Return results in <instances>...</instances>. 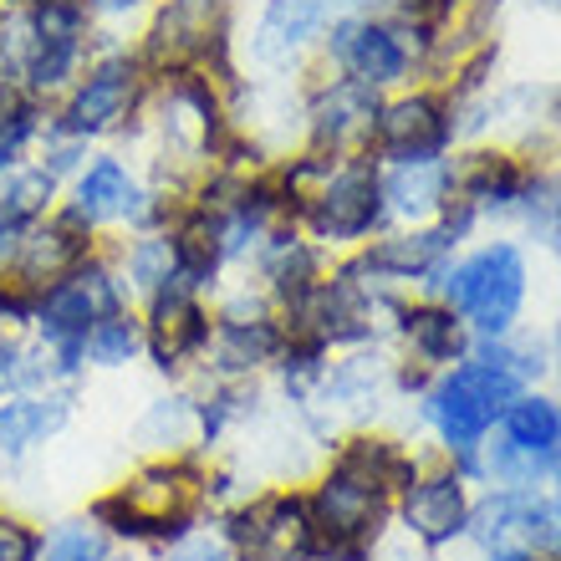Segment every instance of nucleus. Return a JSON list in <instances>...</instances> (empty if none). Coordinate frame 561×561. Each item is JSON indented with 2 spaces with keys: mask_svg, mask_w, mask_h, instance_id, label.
<instances>
[{
  "mask_svg": "<svg viewBox=\"0 0 561 561\" xmlns=\"http://www.w3.org/2000/svg\"><path fill=\"white\" fill-rule=\"evenodd\" d=\"M280 205L317 245H357L383 230V184L373 153H317L301 148L291 159L271 163Z\"/></svg>",
  "mask_w": 561,
  "mask_h": 561,
  "instance_id": "obj_1",
  "label": "nucleus"
},
{
  "mask_svg": "<svg viewBox=\"0 0 561 561\" xmlns=\"http://www.w3.org/2000/svg\"><path fill=\"white\" fill-rule=\"evenodd\" d=\"M209 511V470L194 455H159L144 459L123 485L92 501V520L113 541L138 547H179L190 531H199V516Z\"/></svg>",
  "mask_w": 561,
  "mask_h": 561,
  "instance_id": "obj_2",
  "label": "nucleus"
},
{
  "mask_svg": "<svg viewBox=\"0 0 561 561\" xmlns=\"http://www.w3.org/2000/svg\"><path fill=\"white\" fill-rule=\"evenodd\" d=\"M520 393L526 383L485 357H465L424 388V424L439 434L444 455L465 480H480V444L501 424L505 403H516Z\"/></svg>",
  "mask_w": 561,
  "mask_h": 561,
  "instance_id": "obj_3",
  "label": "nucleus"
},
{
  "mask_svg": "<svg viewBox=\"0 0 561 561\" xmlns=\"http://www.w3.org/2000/svg\"><path fill=\"white\" fill-rule=\"evenodd\" d=\"M138 61L148 77L163 72H209L225 92L236 72V5L230 0H153L148 26L138 36Z\"/></svg>",
  "mask_w": 561,
  "mask_h": 561,
  "instance_id": "obj_4",
  "label": "nucleus"
},
{
  "mask_svg": "<svg viewBox=\"0 0 561 561\" xmlns=\"http://www.w3.org/2000/svg\"><path fill=\"white\" fill-rule=\"evenodd\" d=\"M123 307H134V296L123 286L107 245L98 255H88L77 271H67L57 286H46V291L36 296L31 337L51 353L61 383H72L77 373H82V337H88L103 317H113V311H123Z\"/></svg>",
  "mask_w": 561,
  "mask_h": 561,
  "instance_id": "obj_5",
  "label": "nucleus"
},
{
  "mask_svg": "<svg viewBox=\"0 0 561 561\" xmlns=\"http://www.w3.org/2000/svg\"><path fill=\"white\" fill-rule=\"evenodd\" d=\"M434 291L474 337H505L516 332L526 296H531V261L520 240H485L480 251L444 266Z\"/></svg>",
  "mask_w": 561,
  "mask_h": 561,
  "instance_id": "obj_6",
  "label": "nucleus"
},
{
  "mask_svg": "<svg viewBox=\"0 0 561 561\" xmlns=\"http://www.w3.org/2000/svg\"><path fill=\"white\" fill-rule=\"evenodd\" d=\"M148 67L138 61L134 46H98V57L88 61V72L77 77L67 98L51 107V128L82 144L98 138H123L138 123V107L148 98Z\"/></svg>",
  "mask_w": 561,
  "mask_h": 561,
  "instance_id": "obj_7",
  "label": "nucleus"
},
{
  "mask_svg": "<svg viewBox=\"0 0 561 561\" xmlns=\"http://www.w3.org/2000/svg\"><path fill=\"white\" fill-rule=\"evenodd\" d=\"M428 36L414 26H403L393 15H342L322 36V61L327 72L357 77L373 92L399 88L414 77V67L428 61Z\"/></svg>",
  "mask_w": 561,
  "mask_h": 561,
  "instance_id": "obj_8",
  "label": "nucleus"
},
{
  "mask_svg": "<svg viewBox=\"0 0 561 561\" xmlns=\"http://www.w3.org/2000/svg\"><path fill=\"white\" fill-rule=\"evenodd\" d=\"M220 536L236 561H317L322 541L311 526V505L296 490H261L225 511Z\"/></svg>",
  "mask_w": 561,
  "mask_h": 561,
  "instance_id": "obj_9",
  "label": "nucleus"
},
{
  "mask_svg": "<svg viewBox=\"0 0 561 561\" xmlns=\"http://www.w3.org/2000/svg\"><path fill=\"white\" fill-rule=\"evenodd\" d=\"M144 322V353L163 378H184L190 368L205 363L209 332H215V311H209L205 291H194L184 276H174L169 286L148 296L138 307Z\"/></svg>",
  "mask_w": 561,
  "mask_h": 561,
  "instance_id": "obj_10",
  "label": "nucleus"
},
{
  "mask_svg": "<svg viewBox=\"0 0 561 561\" xmlns=\"http://www.w3.org/2000/svg\"><path fill=\"white\" fill-rule=\"evenodd\" d=\"M383 92L342 72H322L301 92V118H307V148L317 153H368L373 123H378Z\"/></svg>",
  "mask_w": 561,
  "mask_h": 561,
  "instance_id": "obj_11",
  "label": "nucleus"
},
{
  "mask_svg": "<svg viewBox=\"0 0 561 561\" xmlns=\"http://www.w3.org/2000/svg\"><path fill=\"white\" fill-rule=\"evenodd\" d=\"M449 144H455L449 98L444 92H403V98L378 107L368 153H378V163H424L444 159Z\"/></svg>",
  "mask_w": 561,
  "mask_h": 561,
  "instance_id": "obj_12",
  "label": "nucleus"
},
{
  "mask_svg": "<svg viewBox=\"0 0 561 561\" xmlns=\"http://www.w3.org/2000/svg\"><path fill=\"white\" fill-rule=\"evenodd\" d=\"M459 236L444 220L434 225H409V230H393V236L368 240L353 261H342L347 271H357L363 280H378V286H399V280H414V286H428L444 276V266L455 261Z\"/></svg>",
  "mask_w": 561,
  "mask_h": 561,
  "instance_id": "obj_13",
  "label": "nucleus"
},
{
  "mask_svg": "<svg viewBox=\"0 0 561 561\" xmlns=\"http://www.w3.org/2000/svg\"><path fill=\"white\" fill-rule=\"evenodd\" d=\"M103 251V230H92L82 215H77L67 199H61L46 220H36L21 240V255H15V271L5 280H15L21 291L42 296L46 286H57L67 271H77L88 255Z\"/></svg>",
  "mask_w": 561,
  "mask_h": 561,
  "instance_id": "obj_14",
  "label": "nucleus"
},
{
  "mask_svg": "<svg viewBox=\"0 0 561 561\" xmlns=\"http://www.w3.org/2000/svg\"><path fill=\"white\" fill-rule=\"evenodd\" d=\"M465 520H470V480L455 470V465H434V470H419L409 485L399 490V526L409 541L439 551L449 541L465 536Z\"/></svg>",
  "mask_w": 561,
  "mask_h": 561,
  "instance_id": "obj_15",
  "label": "nucleus"
},
{
  "mask_svg": "<svg viewBox=\"0 0 561 561\" xmlns=\"http://www.w3.org/2000/svg\"><path fill=\"white\" fill-rule=\"evenodd\" d=\"M337 15L332 0H266L251 31V61L255 67H291L327 36Z\"/></svg>",
  "mask_w": 561,
  "mask_h": 561,
  "instance_id": "obj_16",
  "label": "nucleus"
},
{
  "mask_svg": "<svg viewBox=\"0 0 561 561\" xmlns=\"http://www.w3.org/2000/svg\"><path fill=\"white\" fill-rule=\"evenodd\" d=\"M72 388H36V393H11L0 399V474L15 470L31 449L57 439L72 424Z\"/></svg>",
  "mask_w": 561,
  "mask_h": 561,
  "instance_id": "obj_17",
  "label": "nucleus"
},
{
  "mask_svg": "<svg viewBox=\"0 0 561 561\" xmlns=\"http://www.w3.org/2000/svg\"><path fill=\"white\" fill-rule=\"evenodd\" d=\"M378 184H383V220L434 225L455 194V169H449V159L378 163Z\"/></svg>",
  "mask_w": 561,
  "mask_h": 561,
  "instance_id": "obj_18",
  "label": "nucleus"
},
{
  "mask_svg": "<svg viewBox=\"0 0 561 561\" xmlns=\"http://www.w3.org/2000/svg\"><path fill=\"white\" fill-rule=\"evenodd\" d=\"M393 337H403L409 363H419V368H428V373H444V368H455V363H465V357H470V342H474L470 327L459 322L439 296L403 301L399 332H393Z\"/></svg>",
  "mask_w": 561,
  "mask_h": 561,
  "instance_id": "obj_19",
  "label": "nucleus"
},
{
  "mask_svg": "<svg viewBox=\"0 0 561 561\" xmlns=\"http://www.w3.org/2000/svg\"><path fill=\"white\" fill-rule=\"evenodd\" d=\"M107 255H113V266H118V276L134 301H148L159 286H169V280L179 276V255H174L169 230H138L134 240L123 236L118 251H107Z\"/></svg>",
  "mask_w": 561,
  "mask_h": 561,
  "instance_id": "obj_20",
  "label": "nucleus"
},
{
  "mask_svg": "<svg viewBox=\"0 0 561 561\" xmlns=\"http://www.w3.org/2000/svg\"><path fill=\"white\" fill-rule=\"evenodd\" d=\"M36 388H72V383H61L51 353H46L31 332L0 327V399H11V393H36Z\"/></svg>",
  "mask_w": 561,
  "mask_h": 561,
  "instance_id": "obj_21",
  "label": "nucleus"
},
{
  "mask_svg": "<svg viewBox=\"0 0 561 561\" xmlns=\"http://www.w3.org/2000/svg\"><path fill=\"white\" fill-rule=\"evenodd\" d=\"M501 434L531 455H561V399L557 393H536L526 388L516 403H505L501 414Z\"/></svg>",
  "mask_w": 561,
  "mask_h": 561,
  "instance_id": "obj_22",
  "label": "nucleus"
},
{
  "mask_svg": "<svg viewBox=\"0 0 561 561\" xmlns=\"http://www.w3.org/2000/svg\"><path fill=\"white\" fill-rule=\"evenodd\" d=\"M526 495L531 490H495L490 485L480 501H470V520H465V541L490 551L516 547L520 541V516H526Z\"/></svg>",
  "mask_w": 561,
  "mask_h": 561,
  "instance_id": "obj_23",
  "label": "nucleus"
},
{
  "mask_svg": "<svg viewBox=\"0 0 561 561\" xmlns=\"http://www.w3.org/2000/svg\"><path fill=\"white\" fill-rule=\"evenodd\" d=\"M134 434L148 449L190 455V444H199V403H194V393H163V399H153Z\"/></svg>",
  "mask_w": 561,
  "mask_h": 561,
  "instance_id": "obj_24",
  "label": "nucleus"
},
{
  "mask_svg": "<svg viewBox=\"0 0 561 561\" xmlns=\"http://www.w3.org/2000/svg\"><path fill=\"white\" fill-rule=\"evenodd\" d=\"M61 190H67V184H61L51 169L26 159L21 169H11V174L0 179V215L15 225H36L61 205Z\"/></svg>",
  "mask_w": 561,
  "mask_h": 561,
  "instance_id": "obj_25",
  "label": "nucleus"
},
{
  "mask_svg": "<svg viewBox=\"0 0 561 561\" xmlns=\"http://www.w3.org/2000/svg\"><path fill=\"white\" fill-rule=\"evenodd\" d=\"M138 357H144V322H138L134 307L103 317V322L82 337V368L118 373V368H128V363H138Z\"/></svg>",
  "mask_w": 561,
  "mask_h": 561,
  "instance_id": "obj_26",
  "label": "nucleus"
},
{
  "mask_svg": "<svg viewBox=\"0 0 561 561\" xmlns=\"http://www.w3.org/2000/svg\"><path fill=\"white\" fill-rule=\"evenodd\" d=\"M113 557V536L92 516L57 520L51 536H42V561H107Z\"/></svg>",
  "mask_w": 561,
  "mask_h": 561,
  "instance_id": "obj_27",
  "label": "nucleus"
},
{
  "mask_svg": "<svg viewBox=\"0 0 561 561\" xmlns=\"http://www.w3.org/2000/svg\"><path fill=\"white\" fill-rule=\"evenodd\" d=\"M0 561H42V531L0 505Z\"/></svg>",
  "mask_w": 561,
  "mask_h": 561,
  "instance_id": "obj_28",
  "label": "nucleus"
},
{
  "mask_svg": "<svg viewBox=\"0 0 561 561\" xmlns=\"http://www.w3.org/2000/svg\"><path fill=\"white\" fill-rule=\"evenodd\" d=\"M169 561H236V551L220 531H190L179 547H169Z\"/></svg>",
  "mask_w": 561,
  "mask_h": 561,
  "instance_id": "obj_29",
  "label": "nucleus"
},
{
  "mask_svg": "<svg viewBox=\"0 0 561 561\" xmlns=\"http://www.w3.org/2000/svg\"><path fill=\"white\" fill-rule=\"evenodd\" d=\"M144 5H153V0H88L92 21H123V15L144 11Z\"/></svg>",
  "mask_w": 561,
  "mask_h": 561,
  "instance_id": "obj_30",
  "label": "nucleus"
},
{
  "mask_svg": "<svg viewBox=\"0 0 561 561\" xmlns=\"http://www.w3.org/2000/svg\"><path fill=\"white\" fill-rule=\"evenodd\" d=\"M541 230H547V245L561 255V184H557V194H551V209H547V225H541Z\"/></svg>",
  "mask_w": 561,
  "mask_h": 561,
  "instance_id": "obj_31",
  "label": "nucleus"
},
{
  "mask_svg": "<svg viewBox=\"0 0 561 561\" xmlns=\"http://www.w3.org/2000/svg\"><path fill=\"white\" fill-rule=\"evenodd\" d=\"M547 373H557V383H561V322H557V332H551V342H547Z\"/></svg>",
  "mask_w": 561,
  "mask_h": 561,
  "instance_id": "obj_32",
  "label": "nucleus"
},
{
  "mask_svg": "<svg viewBox=\"0 0 561 561\" xmlns=\"http://www.w3.org/2000/svg\"><path fill=\"white\" fill-rule=\"evenodd\" d=\"M490 561H547V557H536L526 547H501V551H490Z\"/></svg>",
  "mask_w": 561,
  "mask_h": 561,
  "instance_id": "obj_33",
  "label": "nucleus"
},
{
  "mask_svg": "<svg viewBox=\"0 0 561 561\" xmlns=\"http://www.w3.org/2000/svg\"><path fill=\"white\" fill-rule=\"evenodd\" d=\"M455 5H470V11H490V5H501V0H455Z\"/></svg>",
  "mask_w": 561,
  "mask_h": 561,
  "instance_id": "obj_34",
  "label": "nucleus"
},
{
  "mask_svg": "<svg viewBox=\"0 0 561 561\" xmlns=\"http://www.w3.org/2000/svg\"><path fill=\"white\" fill-rule=\"evenodd\" d=\"M551 485H557V501H561V455H557V465H551Z\"/></svg>",
  "mask_w": 561,
  "mask_h": 561,
  "instance_id": "obj_35",
  "label": "nucleus"
},
{
  "mask_svg": "<svg viewBox=\"0 0 561 561\" xmlns=\"http://www.w3.org/2000/svg\"><path fill=\"white\" fill-rule=\"evenodd\" d=\"M21 5H31V0H0V11H21Z\"/></svg>",
  "mask_w": 561,
  "mask_h": 561,
  "instance_id": "obj_36",
  "label": "nucleus"
},
{
  "mask_svg": "<svg viewBox=\"0 0 561 561\" xmlns=\"http://www.w3.org/2000/svg\"><path fill=\"white\" fill-rule=\"evenodd\" d=\"M536 5H547V11H561V0H536Z\"/></svg>",
  "mask_w": 561,
  "mask_h": 561,
  "instance_id": "obj_37",
  "label": "nucleus"
},
{
  "mask_svg": "<svg viewBox=\"0 0 561 561\" xmlns=\"http://www.w3.org/2000/svg\"><path fill=\"white\" fill-rule=\"evenodd\" d=\"M107 561H134V557H107Z\"/></svg>",
  "mask_w": 561,
  "mask_h": 561,
  "instance_id": "obj_38",
  "label": "nucleus"
}]
</instances>
